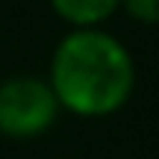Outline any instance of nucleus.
<instances>
[{"mask_svg": "<svg viewBox=\"0 0 159 159\" xmlns=\"http://www.w3.org/2000/svg\"><path fill=\"white\" fill-rule=\"evenodd\" d=\"M50 3L62 21L74 24L77 30H94L121 6V0H50Z\"/></svg>", "mask_w": 159, "mask_h": 159, "instance_id": "nucleus-3", "label": "nucleus"}, {"mask_svg": "<svg viewBox=\"0 0 159 159\" xmlns=\"http://www.w3.org/2000/svg\"><path fill=\"white\" fill-rule=\"evenodd\" d=\"M121 6L139 24H159V0H121Z\"/></svg>", "mask_w": 159, "mask_h": 159, "instance_id": "nucleus-4", "label": "nucleus"}, {"mask_svg": "<svg viewBox=\"0 0 159 159\" xmlns=\"http://www.w3.org/2000/svg\"><path fill=\"white\" fill-rule=\"evenodd\" d=\"M47 83L59 109L83 118H103L130 100L136 68L127 47L109 33L74 30L53 50Z\"/></svg>", "mask_w": 159, "mask_h": 159, "instance_id": "nucleus-1", "label": "nucleus"}, {"mask_svg": "<svg viewBox=\"0 0 159 159\" xmlns=\"http://www.w3.org/2000/svg\"><path fill=\"white\" fill-rule=\"evenodd\" d=\"M59 100L50 83L39 77H12L0 83V136L35 139L53 127Z\"/></svg>", "mask_w": 159, "mask_h": 159, "instance_id": "nucleus-2", "label": "nucleus"}]
</instances>
